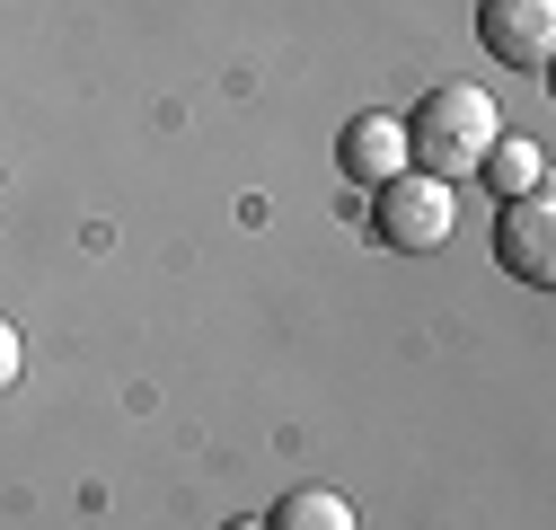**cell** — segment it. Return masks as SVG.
<instances>
[{"label":"cell","instance_id":"7","mask_svg":"<svg viewBox=\"0 0 556 530\" xmlns=\"http://www.w3.org/2000/svg\"><path fill=\"white\" fill-rule=\"evenodd\" d=\"M265 530H363V521H354V504H344L336 487H292L265 513Z\"/></svg>","mask_w":556,"mask_h":530},{"label":"cell","instance_id":"1","mask_svg":"<svg viewBox=\"0 0 556 530\" xmlns=\"http://www.w3.org/2000/svg\"><path fill=\"white\" fill-rule=\"evenodd\" d=\"M397 124H406V168H425V177H442V186L477 177L485 142L504 132L495 98H485L477 80H433L425 98H415V115H397Z\"/></svg>","mask_w":556,"mask_h":530},{"label":"cell","instance_id":"4","mask_svg":"<svg viewBox=\"0 0 556 530\" xmlns=\"http://www.w3.org/2000/svg\"><path fill=\"white\" fill-rule=\"evenodd\" d=\"M477 45L513 62V72H547L556 53V0H477Z\"/></svg>","mask_w":556,"mask_h":530},{"label":"cell","instance_id":"9","mask_svg":"<svg viewBox=\"0 0 556 530\" xmlns=\"http://www.w3.org/2000/svg\"><path fill=\"white\" fill-rule=\"evenodd\" d=\"M222 530H265V521H222Z\"/></svg>","mask_w":556,"mask_h":530},{"label":"cell","instance_id":"8","mask_svg":"<svg viewBox=\"0 0 556 530\" xmlns=\"http://www.w3.org/2000/svg\"><path fill=\"white\" fill-rule=\"evenodd\" d=\"M18 363H27V345H18V327H10V318H0V389H10V380H18Z\"/></svg>","mask_w":556,"mask_h":530},{"label":"cell","instance_id":"5","mask_svg":"<svg viewBox=\"0 0 556 530\" xmlns=\"http://www.w3.org/2000/svg\"><path fill=\"white\" fill-rule=\"evenodd\" d=\"M336 168L354 177L363 194H371V186H389V177H406V124H397V115H371V106H363L354 124L336 132Z\"/></svg>","mask_w":556,"mask_h":530},{"label":"cell","instance_id":"3","mask_svg":"<svg viewBox=\"0 0 556 530\" xmlns=\"http://www.w3.org/2000/svg\"><path fill=\"white\" fill-rule=\"evenodd\" d=\"M495 265L513 283H530V292L556 283V204H547V194H513V204H495Z\"/></svg>","mask_w":556,"mask_h":530},{"label":"cell","instance_id":"2","mask_svg":"<svg viewBox=\"0 0 556 530\" xmlns=\"http://www.w3.org/2000/svg\"><path fill=\"white\" fill-rule=\"evenodd\" d=\"M451 230H459V194L442 177L406 168V177L371 186V239L389 256H433V248H451Z\"/></svg>","mask_w":556,"mask_h":530},{"label":"cell","instance_id":"6","mask_svg":"<svg viewBox=\"0 0 556 530\" xmlns=\"http://www.w3.org/2000/svg\"><path fill=\"white\" fill-rule=\"evenodd\" d=\"M477 177H485V194H495V204H513V194H547V151L521 142V132H495V142H485V160H477Z\"/></svg>","mask_w":556,"mask_h":530}]
</instances>
